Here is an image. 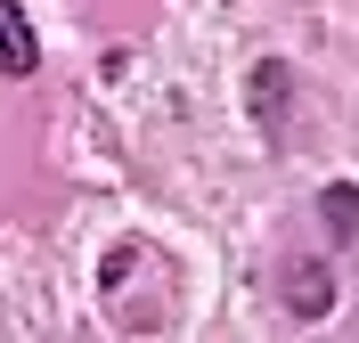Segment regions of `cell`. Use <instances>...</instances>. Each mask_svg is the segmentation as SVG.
Listing matches in <instances>:
<instances>
[{
  "instance_id": "1",
  "label": "cell",
  "mask_w": 359,
  "mask_h": 343,
  "mask_svg": "<svg viewBox=\"0 0 359 343\" xmlns=\"http://www.w3.org/2000/svg\"><path fill=\"white\" fill-rule=\"evenodd\" d=\"M278 302H286V319H327L335 311V278H327V262H294L286 278H278Z\"/></svg>"
},
{
  "instance_id": "3",
  "label": "cell",
  "mask_w": 359,
  "mask_h": 343,
  "mask_svg": "<svg viewBox=\"0 0 359 343\" xmlns=\"http://www.w3.org/2000/svg\"><path fill=\"white\" fill-rule=\"evenodd\" d=\"M33 66H41V41H33V25H25L17 0H0V74H8V82H25Z\"/></svg>"
},
{
  "instance_id": "4",
  "label": "cell",
  "mask_w": 359,
  "mask_h": 343,
  "mask_svg": "<svg viewBox=\"0 0 359 343\" xmlns=\"http://www.w3.org/2000/svg\"><path fill=\"white\" fill-rule=\"evenodd\" d=\"M318 221L335 229L343 246H359V188L351 180H327V188H318Z\"/></svg>"
},
{
  "instance_id": "2",
  "label": "cell",
  "mask_w": 359,
  "mask_h": 343,
  "mask_svg": "<svg viewBox=\"0 0 359 343\" xmlns=\"http://www.w3.org/2000/svg\"><path fill=\"white\" fill-rule=\"evenodd\" d=\"M245 107H253V131H262V147H278V114H286V58H253Z\"/></svg>"
}]
</instances>
